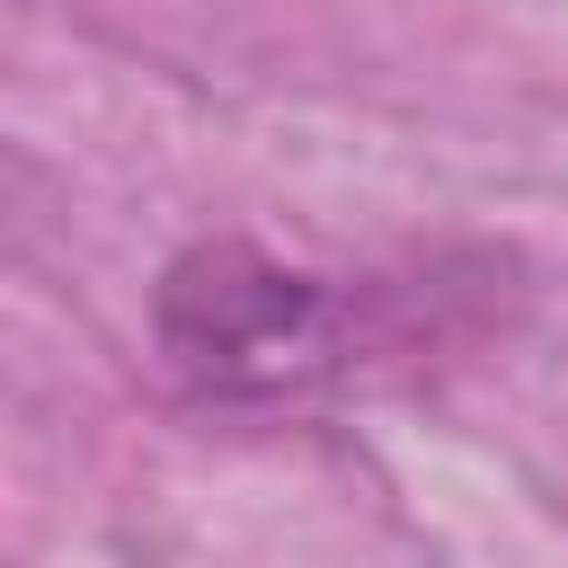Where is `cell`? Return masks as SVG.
<instances>
[{"mask_svg": "<svg viewBox=\"0 0 568 568\" xmlns=\"http://www.w3.org/2000/svg\"><path fill=\"white\" fill-rule=\"evenodd\" d=\"M151 328H160V355L186 390L284 399V390L328 382L355 355V293L320 284L248 240H204L160 275Z\"/></svg>", "mask_w": 568, "mask_h": 568, "instance_id": "1", "label": "cell"}]
</instances>
